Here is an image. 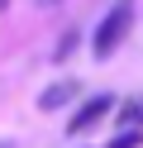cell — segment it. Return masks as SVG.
I'll return each instance as SVG.
<instances>
[{
    "instance_id": "cell-6",
    "label": "cell",
    "mask_w": 143,
    "mask_h": 148,
    "mask_svg": "<svg viewBox=\"0 0 143 148\" xmlns=\"http://www.w3.org/2000/svg\"><path fill=\"white\" fill-rule=\"evenodd\" d=\"M76 38H81V34H76V29H72V34H62V43H57V58H67V53H72V43H76Z\"/></svg>"
},
{
    "instance_id": "cell-3",
    "label": "cell",
    "mask_w": 143,
    "mask_h": 148,
    "mask_svg": "<svg viewBox=\"0 0 143 148\" xmlns=\"http://www.w3.org/2000/svg\"><path fill=\"white\" fill-rule=\"evenodd\" d=\"M76 91H81V81H76V77H62V81H53L48 91H38V110H62L67 100H76Z\"/></svg>"
},
{
    "instance_id": "cell-1",
    "label": "cell",
    "mask_w": 143,
    "mask_h": 148,
    "mask_svg": "<svg viewBox=\"0 0 143 148\" xmlns=\"http://www.w3.org/2000/svg\"><path fill=\"white\" fill-rule=\"evenodd\" d=\"M129 24H133V5H110V14L100 19V29H95V38H91V53L95 58H110V53L129 38Z\"/></svg>"
},
{
    "instance_id": "cell-9",
    "label": "cell",
    "mask_w": 143,
    "mask_h": 148,
    "mask_svg": "<svg viewBox=\"0 0 143 148\" xmlns=\"http://www.w3.org/2000/svg\"><path fill=\"white\" fill-rule=\"evenodd\" d=\"M0 148H10V143H0Z\"/></svg>"
},
{
    "instance_id": "cell-7",
    "label": "cell",
    "mask_w": 143,
    "mask_h": 148,
    "mask_svg": "<svg viewBox=\"0 0 143 148\" xmlns=\"http://www.w3.org/2000/svg\"><path fill=\"white\" fill-rule=\"evenodd\" d=\"M114 5H129V0H114Z\"/></svg>"
},
{
    "instance_id": "cell-2",
    "label": "cell",
    "mask_w": 143,
    "mask_h": 148,
    "mask_svg": "<svg viewBox=\"0 0 143 148\" xmlns=\"http://www.w3.org/2000/svg\"><path fill=\"white\" fill-rule=\"evenodd\" d=\"M110 110H114V96H91V100H81V105H76V115L67 119V134L76 138V134H86V129H95Z\"/></svg>"
},
{
    "instance_id": "cell-4",
    "label": "cell",
    "mask_w": 143,
    "mask_h": 148,
    "mask_svg": "<svg viewBox=\"0 0 143 148\" xmlns=\"http://www.w3.org/2000/svg\"><path fill=\"white\" fill-rule=\"evenodd\" d=\"M119 119L124 129H143V96H129V100H119Z\"/></svg>"
},
{
    "instance_id": "cell-5",
    "label": "cell",
    "mask_w": 143,
    "mask_h": 148,
    "mask_svg": "<svg viewBox=\"0 0 143 148\" xmlns=\"http://www.w3.org/2000/svg\"><path fill=\"white\" fill-rule=\"evenodd\" d=\"M143 143V129H124L119 138H110V148H138Z\"/></svg>"
},
{
    "instance_id": "cell-8",
    "label": "cell",
    "mask_w": 143,
    "mask_h": 148,
    "mask_svg": "<svg viewBox=\"0 0 143 148\" xmlns=\"http://www.w3.org/2000/svg\"><path fill=\"white\" fill-rule=\"evenodd\" d=\"M0 10H5V0H0Z\"/></svg>"
}]
</instances>
